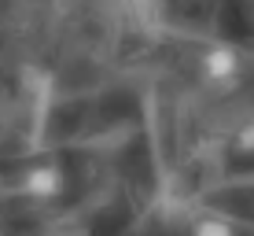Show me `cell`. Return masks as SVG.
Wrapping results in <instances>:
<instances>
[{"mask_svg": "<svg viewBox=\"0 0 254 236\" xmlns=\"http://www.w3.org/2000/svg\"><path fill=\"white\" fill-rule=\"evenodd\" d=\"M203 71L210 81H229V78L240 71V56H236V48L229 45H214V48H206V56H203Z\"/></svg>", "mask_w": 254, "mask_h": 236, "instance_id": "cell-1", "label": "cell"}, {"mask_svg": "<svg viewBox=\"0 0 254 236\" xmlns=\"http://www.w3.org/2000/svg\"><path fill=\"white\" fill-rule=\"evenodd\" d=\"M59 188H63V173H59L56 166H33V170L26 173V192L37 196V199H52Z\"/></svg>", "mask_w": 254, "mask_h": 236, "instance_id": "cell-2", "label": "cell"}, {"mask_svg": "<svg viewBox=\"0 0 254 236\" xmlns=\"http://www.w3.org/2000/svg\"><path fill=\"white\" fill-rule=\"evenodd\" d=\"M191 236H236V229L225 218H203V222H195Z\"/></svg>", "mask_w": 254, "mask_h": 236, "instance_id": "cell-3", "label": "cell"}, {"mask_svg": "<svg viewBox=\"0 0 254 236\" xmlns=\"http://www.w3.org/2000/svg\"><path fill=\"white\" fill-rule=\"evenodd\" d=\"M240 152H243V155H251V152H254V122L240 133Z\"/></svg>", "mask_w": 254, "mask_h": 236, "instance_id": "cell-4", "label": "cell"}]
</instances>
